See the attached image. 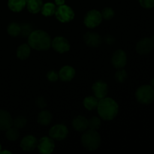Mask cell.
Masks as SVG:
<instances>
[{"label":"cell","instance_id":"cell-1","mask_svg":"<svg viewBox=\"0 0 154 154\" xmlns=\"http://www.w3.org/2000/svg\"><path fill=\"white\" fill-rule=\"evenodd\" d=\"M51 38L44 30H35L28 36V45L36 51H47L51 47Z\"/></svg>","mask_w":154,"mask_h":154},{"label":"cell","instance_id":"cell-2","mask_svg":"<svg viewBox=\"0 0 154 154\" xmlns=\"http://www.w3.org/2000/svg\"><path fill=\"white\" fill-rule=\"evenodd\" d=\"M99 115L104 120H112L117 117L119 106L111 98L105 97L99 101L97 106Z\"/></svg>","mask_w":154,"mask_h":154},{"label":"cell","instance_id":"cell-3","mask_svg":"<svg viewBox=\"0 0 154 154\" xmlns=\"http://www.w3.org/2000/svg\"><path fill=\"white\" fill-rule=\"evenodd\" d=\"M101 136L96 130L89 129L84 131L81 137V144L87 150L94 151L101 145Z\"/></svg>","mask_w":154,"mask_h":154},{"label":"cell","instance_id":"cell-4","mask_svg":"<svg viewBox=\"0 0 154 154\" xmlns=\"http://www.w3.org/2000/svg\"><path fill=\"white\" fill-rule=\"evenodd\" d=\"M137 101L143 105H149L154 101V88L151 85H143L135 93Z\"/></svg>","mask_w":154,"mask_h":154},{"label":"cell","instance_id":"cell-5","mask_svg":"<svg viewBox=\"0 0 154 154\" xmlns=\"http://www.w3.org/2000/svg\"><path fill=\"white\" fill-rule=\"evenodd\" d=\"M55 16L60 22L69 23L75 18V12L71 7L63 5L56 8Z\"/></svg>","mask_w":154,"mask_h":154},{"label":"cell","instance_id":"cell-6","mask_svg":"<svg viewBox=\"0 0 154 154\" xmlns=\"http://www.w3.org/2000/svg\"><path fill=\"white\" fill-rule=\"evenodd\" d=\"M102 21V16L100 11L97 10L90 11L86 14L84 18V25L90 29H93L101 24Z\"/></svg>","mask_w":154,"mask_h":154},{"label":"cell","instance_id":"cell-7","mask_svg":"<svg viewBox=\"0 0 154 154\" xmlns=\"http://www.w3.org/2000/svg\"><path fill=\"white\" fill-rule=\"evenodd\" d=\"M51 47L57 53L64 54L70 50L71 46L69 41L64 37L57 36L51 41Z\"/></svg>","mask_w":154,"mask_h":154},{"label":"cell","instance_id":"cell-8","mask_svg":"<svg viewBox=\"0 0 154 154\" xmlns=\"http://www.w3.org/2000/svg\"><path fill=\"white\" fill-rule=\"evenodd\" d=\"M68 134H69L68 128L63 124L55 125L49 131L50 138L57 141L64 140L68 136Z\"/></svg>","mask_w":154,"mask_h":154},{"label":"cell","instance_id":"cell-9","mask_svg":"<svg viewBox=\"0 0 154 154\" xmlns=\"http://www.w3.org/2000/svg\"><path fill=\"white\" fill-rule=\"evenodd\" d=\"M38 150L42 154H50L52 153L55 148V144L51 138L43 137L38 142Z\"/></svg>","mask_w":154,"mask_h":154},{"label":"cell","instance_id":"cell-10","mask_svg":"<svg viewBox=\"0 0 154 154\" xmlns=\"http://www.w3.org/2000/svg\"><path fill=\"white\" fill-rule=\"evenodd\" d=\"M126 63H127V57L124 51L119 49L114 53L111 58V63L114 68L117 69H123L126 66Z\"/></svg>","mask_w":154,"mask_h":154},{"label":"cell","instance_id":"cell-11","mask_svg":"<svg viewBox=\"0 0 154 154\" xmlns=\"http://www.w3.org/2000/svg\"><path fill=\"white\" fill-rule=\"evenodd\" d=\"M154 41L151 38H144L140 40L136 45V51L139 54L144 55L153 51Z\"/></svg>","mask_w":154,"mask_h":154},{"label":"cell","instance_id":"cell-12","mask_svg":"<svg viewBox=\"0 0 154 154\" xmlns=\"http://www.w3.org/2000/svg\"><path fill=\"white\" fill-rule=\"evenodd\" d=\"M84 40L86 45L91 48H98L102 42L100 35L95 32H87L84 35Z\"/></svg>","mask_w":154,"mask_h":154},{"label":"cell","instance_id":"cell-13","mask_svg":"<svg viewBox=\"0 0 154 154\" xmlns=\"http://www.w3.org/2000/svg\"><path fill=\"white\" fill-rule=\"evenodd\" d=\"M92 90L94 93L95 97L97 98L98 99H101L106 97L108 92V87L106 83L102 81H99L93 84Z\"/></svg>","mask_w":154,"mask_h":154},{"label":"cell","instance_id":"cell-14","mask_svg":"<svg viewBox=\"0 0 154 154\" xmlns=\"http://www.w3.org/2000/svg\"><path fill=\"white\" fill-rule=\"evenodd\" d=\"M13 124L11 115L5 110H0V130L6 131L11 128Z\"/></svg>","mask_w":154,"mask_h":154},{"label":"cell","instance_id":"cell-15","mask_svg":"<svg viewBox=\"0 0 154 154\" xmlns=\"http://www.w3.org/2000/svg\"><path fill=\"white\" fill-rule=\"evenodd\" d=\"M37 145L38 141L33 135L24 137L20 142V147L24 151H32L36 148Z\"/></svg>","mask_w":154,"mask_h":154},{"label":"cell","instance_id":"cell-16","mask_svg":"<svg viewBox=\"0 0 154 154\" xmlns=\"http://www.w3.org/2000/svg\"><path fill=\"white\" fill-rule=\"evenodd\" d=\"M75 75V70L70 66H65L62 68L59 72V78L61 81L68 82L72 81Z\"/></svg>","mask_w":154,"mask_h":154},{"label":"cell","instance_id":"cell-17","mask_svg":"<svg viewBox=\"0 0 154 154\" xmlns=\"http://www.w3.org/2000/svg\"><path fill=\"white\" fill-rule=\"evenodd\" d=\"M72 126L77 132H84L88 128V120L83 116H78L72 120Z\"/></svg>","mask_w":154,"mask_h":154},{"label":"cell","instance_id":"cell-18","mask_svg":"<svg viewBox=\"0 0 154 154\" xmlns=\"http://www.w3.org/2000/svg\"><path fill=\"white\" fill-rule=\"evenodd\" d=\"M31 48L28 44H22L17 49V57L19 60H26L30 55Z\"/></svg>","mask_w":154,"mask_h":154},{"label":"cell","instance_id":"cell-19","mask_svg":"<svg viewBox=\"0 0 154 154\" xmlns=\"http://www.w3.org/2000/svg\"><path fill=\"white\" fill-rule=\"evenodd\" d=\"M26 5V0H8V8L13 12H20Z\"/></svg>","mask_w":154,"mask_h":154},{"label":"cell","instance_id":"cell-20","mask_svg":"<svg viewBox=\"0 0 154 154\" xmlns=\"http://www.w3.org/2000/svg\"><path fill=\"white\" fill-rule=\"evenodd\" d=\"M52 114L49 111H42L38 114L37 121L42 126H48L52 121Z\"/></svg>","mask_w":154,"mask_h":154},{"label":"cell","instance_id":"cell-21","mask_svg":"<svg viewBox=\"0 0 154 154\" xmlns=\"http://www.w3.org/2000/svg\"><path fill=\"white\" fill-rule=\"evenodd\" d=\"M42 0H27L26 6L29 11L32 14H38L42 10Z\"/></svg>","mask_w":154,"mask_h":154},{"label":"cell","instance_id":"cell-22","mask_svg":"<svg viewBox=\"0 0 154 154\" xmlns=\"http://www.w3.org/2000/svg\"><path fill=\"white\" fill-rule=\"evenodd\" d=\"M83 104L86 109L89 110V111H93V110L97 108L99 100L95 96H87L84 99Z\"/></svg>","mask_w":154,"mask_h":154},{"label":"cell","instance_id":"cell-23","mask_svg":"<svg viewBox=\"0 0 154 154\" xmlns=\"http://www.w3.org/2000/svg\"><path fill=\"white\" fill-rule=\"evenodd\" d=\"M42 14L45 17H51L55 14L56 6L55 5L51 2L45 3L42 5Z\"/></svg>","mask_w":154,"mask_h":154},{"label":"cell","instance_id":"cell-24","mask_svg":"<svg viewBox=\"0 0 154 154\" xmlns=\"http://www.w3.org/2000/svg\"><path fill=\"white\" fill-rule=\"evenodd\" d=\"M8 34L12 37H17L20 34V26L17 22H12L7 27Z\"/></svg>","mask_w":154,"mask_h":154},{"label":"cell","instance_id":"cell-25","mask_svg":"<svg viewBox=\"0 0 154 154\" xmlns=\"http://www.w3.org/2000/svg\"><path fill=\"white\" fill-rule=\"evenodd\" d=\"M20 34L22 37H28L30 33L33 31V26L30 23L28 22H23L20 23Z\"/></svg>","mask_w":154,"mask_h":154},{"label":"cell","instance_id":"cell-26","mask_svg":"<svg viewBox=\"0 0 154 154\" xmlns=\"http://www.w3.org/2000/svg\"><path fill=\"white\" fill-rule=\"evenodd\" d=\"M5 135L8 140L11 141H15L16 140L18 139L20 134L17 128L11 127L6 130Z\"/></svg>","mask_w":154,"mask_h":154},{"label":"cell","instance_id":"cell-27","mask_svg":"<svg viewBox=\"0 0 154 154\" xmlns=\"http://www.w3.org/2000/svg\"><path fill=\"white\" fill-rule=\"evenodd\" d=\"M26 123L27 120L25 117H22V116H19V117H16V118L13 120V124H12V126H13L14 127L17 128V129H23V128H24L26 126Z\"/></svg>","mask_w":154,"mask_h":154},{"label":"cell","instance_id":"cell-28","mask_svg":"<svg viewBox=\"0 0 154 154\" xmlns=\"http://www.w3.org/2000/svg\"><path fill=\"white\" fill-rule=\"evenodd\" d=\"M102 122L100 118L98 117H93L90 120H88V127L93 130H98L100 128Z\"/></svg>","mask_w":154,"mask_h":154},{"label":"cell","instance_id":"cell-29","mask_svg":"<svg viewBox=\"0 0 154 154\" xmlns=\"http://www.w3.org/2000/svg\"><path fill=\"white\" fill-rule=\"evenodd\" d=\"M101 14H102V18L106 20H110L112 19L114 17V15H115V12H114V9L109 7L105 8L102 10V13Z\"/></svg>","mask_w":154,"mask_h":154},{"label":"cell","instance_id":"cell-30","mask_svg":"<svg viewBox=\"0 0 154 154\" xmlns=\"http://www.w3.org/2000/svg\"><path fill=\"white\" fill-rule=\"evenodd\" d=\"M127 78V73L123 69H118L115 74V80L118 83H123Z\"/></svg>","mask_w":154,"mask_h":154},{"label":"cell","instance_id":"cell-31","mask_svg":"<svg viewBox=\"0 0 154 154\" xmlns=\"http://www.w3.org/2000/svg\"><path fill=\"white\" fill-rule=\"evenodd\" d=\"M47 78L51 82H56L59 79V74H57L55 71L51 70L47 73Z\"/></svg>","mask_w":154,"mask_h":154},{"label":"cell","instance_id":"cell-32","mask_svg":"<svg viewBox=\"0 0 154 154\" xmlns=\"http://www.w3.org/2000/svg\"><path fill=\"white\" fill-rule=\"evenodd\" d=\"M139 2L144 8H152L154 7V0H139Z\"/></svg>","mask_w":154,"mask_h":154},{"label":"cell","instance_id":"cell-33","mask_svg":"<svg viewBox=\"0 0 154 154\" xmlns=\"http://www.w3.org/2000/svg\"><path fill=\"white\" fill-rule=\"evenodd\" d=\"M35 105L40 109H43L47 106V102L43 97H38L35 100Z\"/></svg>","mask_w":154,"mask_h":154},{"label":"cell","instance_id":"cell-34","mask_svg":"<svg viewBox=\"0 0 154 154\" xmlns=\"http://www.w3.org/2000/svg\"><path fill=\"white\" fill-rule=\"evenodd\" d=\"M104 41H105V43H107L108 45H112V44H114V42H115V38L113 35H111L108 34L105 36V38H104Z\"/></svg>","mask_w":154,"mask_h":154},{"label":"cell","instance_id":"cell-35","mask_svg":"<svg viewBox=\"0 0 154 154\" xmlns=\"http://www.w3.org/2000/svg\"><path fill=\"white\" fill-rule=\"evenodd\" d=\"M55 3L57 5H63L65 4V0H55Z\"/></svg>","mask_w":154,"mask_h":154},{"label":"cell","instance_id":"cell-36","mask_svg":"<svg viewBox=\"0 0 154 154\" xmlns=\"http://www.w3.org/2000/svg\"><path fill=\"white\" fill-rule=\"evenodd\" d=\"M0 153H9V154H11V152L10 151H7V150H5V151H0Z\"/></svg>","mask_w":154,"mask_h":154},{"label":"cell","instance_id":"cell-37","mask_svg":"<svg viewBox=\"0 0 154 154\" xmlns=\"http://www.w3.org/2000/svg\"><path fill=\"white\" fill-rule=\"evenodd\" d=\"M150 84H151V86L154 88V78L151 80V81H150Z\"/></svg>","mask_w":154,"mask_h":154},{"label":"cell","instance_id":"cell-38","mask_svg":"<svg viewBox=\"0 0 154 154\" xmlns=\"http://www.w3.org/2000/svg\"><path fill=\"white\" fill-rule=\"evenodd\" d=\"M1 150H2V146L1 144H0V151H1Z\"/></svg>","mask_w":154,"mask_h":154},{"label":"cell","instance_id":"cell-39","mask_svg":"<svg viewBox=\"0 0 154 154\" xmlns=\"http://www.w3.org/2000/svg\"><path fill=\"white\" fill-rule=\"evenodd\" d=\"M152 38V39H153V40L154 41V36H153V37H152V38Z\"/></svg>","mask_w":154,"mask_h":154},{"label":"cell","instance_id":"cell-40","mask_svg":"<svg viewBox=\"0 0 154 154\" xmlns=\"http://www.w3.org/2000/svg\"><path fill=\"white\" fill-rule=\"evenodd\" d=\"M26 1H27V0H26Z\"/></svg>","mask_w":154,"mask_h":154}]
</instances>
